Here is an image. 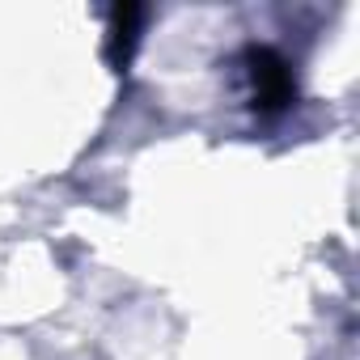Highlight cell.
<instances>
[{
    "label": "cell",
    "mask_w": 360,
    "mask_h": 360,
    "mask_svg": "<svg viewBox=\"0 0 360 360\" xmlns=\"http://www.w3.org/2000/svg\"><path fill=\"white\" fill-rule=\"evenodd\" d=\"M250 85H255V106L259 110H280V106L292 102V72L267 47L250 51Z\"/></svg>",
    "instance_id": "obj_1"
}]
</instances>
